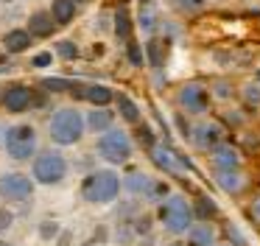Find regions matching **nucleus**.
Masks as SVG:
<instances>
[{
    "instance_id": "nucleus-12",
    "label": "nucleus",
    "mask_w": 260,
    "mask_h": 246,
    "mask_svg": "<svg viewBox=\"0 0 260 246\" xmlns=\"http://www.w3.org/2000/svg\"><path fill=\"white\" fill-rule=\"evenodd\" d=\"M190 137L196 143V148H202V151H213L218 143H224V132L215 123H202V126L190 129Z\"/></svg>"
},
{
    "instance_id": "nucleus-26",
    "label": "nucleus",
    "mask_w": 260,
    "mask_h": 246,
    "mask_svg": "<svg viewBox=\"0 0 260 246\" xmlns=\"http://www.w3.org/2000/svg\"><path fill=\"white\" fill-rule=\"evenodd\" d=\"M137 140H140L148 151L157 145V137H154V132H151V126H148V123H137Z\"/></svg>"
},
{
    "instance_id": "nucleus-21",
    "label": "nucleus",
    "mask_w": 260,
    "mask_h": 246,
    "mask_svg": "<svg viewBox=\"0 0 260 246\" xmlns=\"http://www.w3.org/2000/svg\"><path fill=\"white\" fill-rule=\"evenodd\" d=\"M115 101H118V115L123 117L126 123H132V126L143 123V120H140V115H143V112H140V106H137L135 101L129 98V95H123V93H120V95H115Z\"/></svg>"
},
{
    "instance_id": "nucleus-41",
    "label": "nucleus",
    "mask_w": 260,
    "mask_h": 246,
    "mask_svg": "<svg viewBox=\"0 0 260 246\" xmlns=\"http://www.w3.org/2000/svg\"><path fill=\"white\" fill-rule=\"evenodd\" d=\"M0 246H12V243H6V240H0Z\"/></svg>"
},
{
    "instance_id": "nucleus-10",
    "label": "nucleus",
    "mask_w": 260,
    "mask_h": 246,
    "mask_svg": "<svg viewBox=\"0 0 260 246\" xmlns=\"http://www.w3.org/2000/svg\"><path fill=\"white\" fill-rule=\"evenodd\" d=\"M76 95L84 98L87 104H92V109H109V104L115 101V93L107 84H90V87H79L76 84Z\"/></svg>"
},
{
    "instance_id": "nucleus-28",
    "label": "nucleus",
    "mask_w": 260,
    "mask_h": 246,
    "mask_svg": "<svg viewBox=\"0 0 260 246\" xmlns=\"http://www.w3.org/2000/svg\"><path fill=\"white\" fill-rule=\"evenodd\" d=\"M146 50H148V62H151V67H159V65H162V45H159L157 39H148V42H146Z\"/></svg>"
},
{
    "instance_id": "nucleus-43",
    "label": "nucleus",
    "mask_w": 260,
    "mask_h": 246,
    "mask_svg": "<svg viewBox=\"0 0 260 246\" xmlns=\"http://www.w3.org/2000/svg\"><path fill=\"white\" fill-rule=\"evenodd\" d=\"M215 246H224V243H215Z\"/></svg>"
},
{
    "instance_id": "nucleus-32",
    "label": "nucleus",
    "mask_w": 260,
    "mask_h": 246,
    "mask_svg": "<svg viewBox=\"0 0 260 246\" xmlns=\"http://www.w3.org/2000/svg\"><path fill=\"white\" fill-rule=\"evenodd\" d=\"M179 6L185 11H202L204 6H207V0H179Z\"/></svg>"
},
{
    "instance_id": "nucleus-31",
    "label": "nucleus",
    "mask_w": 260,
    "mask_h": 246,
    "mask_svg": "<svg viewBox=\"0 0 260 246\" xmlns=\"http://www.w3.org/2000/svg\"><path fill=\"white\" fill-rule=\"evenodd\" d=\"M132 229H135V235H148V232H151V218H148V216H140Z\"/></svg>"
},
{
    "instance_id": "nucleus-15",
    "label": "nucleus",
    "mask_w": 260,
    "mask_h": 246,
    "mask_svg": "<svg viewBox=\"0 0 260 246\" xmlns=\"http://www.w3.org/2000/svg\"><path fill=\"white\" fill-rule=\"evenodd\" d=\"M213 162H215V171H238L241 157H238V151L230 143H218L213 148Z\"/></svg>"
},
{
    "instance_id": "nucleus-3",
    "label": "nucleus",
    "mask_w": 260,
    "mask_h": 246,
    "mask_svg": "<svg viewBox=\"0 0 260 246\" xmlns=\"http://www.w3.org/2000/svg\"><path fill=\"white\" fill-rule=\"evenodd\" d=\"M157 218L162 221V227L168 229L171 235H185L187 229L193 227V210L185 201V196H179V193H168L159 201Z\"/></svg>"
},
{
    "instance_id": "nucleus-4",
    "label": "nucleus",
    "mask_w": 260,
    "mask_h": 246,
    "mask_svg": "<svg viewBox=\"0 0 260 246\" xmlns=\"http://www.w3.org/2000/svg\"><path fill=\"white\" fill-rule=\"evenodd\" d=\"M3 148H6L9 160L25 162L37 154V129L31 123H14L3 134Z\"/></svg>"
},
{
    "instance_id": "nucleus-8",
    "label": "nucleus",
    "mask_w": 260,
    "mask_h": 246,
    "mask_svg": "<svg viewBox=\"0 0 260 246\" xmlns=\"http://www.w3.org/2000/svg\"><path fill=\"white\" fill-rule=\"evenodd\" d=\"M179 104L185 106L187 112H193V115H202V112H207V106H210V89L207 87H202V84H185V87L179 89Z\"/></svg>"
},
{
    "instance_id": "nucleus-24",
    "label": "nucleus",
    "mask_w": 260,
    "mask_h": 246,
    "mask_svg": "<svg viewBox=\"0 0 260 246\" xmlns=\"http://www.w3.org/2000/svg\"><path fill=\"white\" fill-rule=\"evenodd\" d=\"M56 56H59V59H64V62L79 59V45L70 42V39H62V42L56 45Z\"/></svg>"
},
{
    "instance_id": "nucleus-17",
    "label": "nucleus",
    "mask_w": 260,
    "mask_h": 246,
    "mask_svg": "<svg viewBox=\"0 0 260 246\" xmlns=\"http://www.w3.org/2000/svg\"><path fill=\"white\" fill-rule=\"evenodd\" d=\"M112 120H115V112L109 109H90L84 117V129H90V132L95 134H104L107 129H112Z\"/></svg>"
},
{
    "instance_id": "nucleus-37",
    "label": "nucleus",
    "mask_w": 260,
    "mask_h": 246,
    "mask_svg": "<svg viewBox=\"0 0 260 246\" xmlns=\"http://www.w3.org/2000/svg\"><path fill=\"white\" fill-rule=\"evenodd\" d=\"M252 216H254V218H257V221H260V196H257V199H254V204H252Z\"/></svg>"
},
{
    "instance_id": "nucleus-1",
    "label": "nucleus",
    "mask_w": 260,
    "mask_h": 246,
    "mask_svg": "<svg viewBox=\"0 0 260 246\" xmlns=\"http://www.w3.org/2000/svg\"><path fill=\"white\" fill-rule=\"evenodd\" d=\"M120 176L112 168H101V171H90L81 179V199L87 204H109L118 199L120 193Z\"/></svg>"
},
{
    "instance_id": "nucleus-29",
    "label": "nucleus",
    "mask_w": 260,
    "mask_h": 246,
    "mask_svg": "<svg viewBox=\"0 0 260 246\" xmlns=\"http://www.w3.org/2000/svg\"><path fill=\"white\" fill-rule=\"evenodd\" d=\"M59 221H42L40 224V238L42 240H53V238H59Z\"/></svg>"
},
{
    "instance_id": "nucleus-14",
    "label": "nucleus",
    "mask_w": 260,
    "mask_h": 246,
    "mask_svg": "<svg viewBox=\"0 0 260 246\" xmlns=\"http://www.w3.org/2000/svg\"><path fill=\"white\" fill-rule=\"evenodd\" d=\"M31 42H34V39L28 37V31H25V28H12V31L3 34V50H6V53H12V56L25 53V50L31 48Z\"/></svg>"
},
{
    "instance_id": "nucleus-35",
    "label": "nucleus",
    "mask_w": 260,
    "mask_h": 246,
    "mask_svg": "<svg viewBox=\"0 0 260 246\" xmlns=\"http://www.w3.org/2000/svg\"><path fill=\"white\" fill-rule=\"evenodd\" d=\"M230 95H232V84L215 81V98H230Z\"/></svg>"
},
{
    "instance_id": "nucleus-9",
    "label": "nucleus",
    "mask_w": 260,
    "mask_h": 246,
    "mask_svg": "<svg viewBox=\"0 0 260 246\" xmlns=\"http://www.w3.org/2000/svg\"><path fill=\"white\" fill-rule=\"evenodd\" d=\"M31 89L25 87V84H12V87H6L3 93H0V104L6 106L9 115H23L25 109L31 106Z\"/></svg>"
},
{
    "instance_id": "nucleus-27",
    "label": "nucleus",
    "mask_w": 260,
    "mask_h": 246,
    "mask_svg": "<svg viewBox=\"0 0 260 246\" xmlns=\"http://www.w3.org/2000/svg\"><path fill=\"white\" fill-rule=\"evenodd\" d=\"M126 56H129V62H132L135 67H143V62H146V56H143V48L135 42V39H129V42H126Z\"/></svg>"
},
{
    "instance_id": "nucleus-34",
    "label": "nucleus",
    "mask_w": 260,
    "mask_h": 246,
    "mask_svg": "<svg viewBox=\"0 0 260 246\" xmlns=\"http://www.w3.org/2000/svg\"><path fill=\"white\" fill-rule=\"evenodd\" d=\"M243 98H246V104L257 106V104H260V87H246V93H243Z\"/></svg>"
},
{
    "instance_id": "nucleus-11",
    "label": "nucleus",
    "mask_w": 260,
    "mask_h": 246,
    "mask_svg": "<svg viewBox=\"0 0 260 246\" xmlns=\"http://www.w3.org/2000/svg\"><path fill=\"white\" fill-rule=\"evenodd\" d=\"M151 160H154V165H157V168H162V171H171V173L179 171L182 165L190 168V162H187L185 157H179L174 148H171V145H165V143H157V145L151 148Z\"/></svg>"
},
{
    "instance_id": "nucleus-2",
    "label": "nucleus",
    "mask_w": 260,
    "mask_h": 246,
    "mask_svg": "<svg viewBox=\"0 0 260 246\" xmlns=\"http://www.w3.org/2000/svg\"><path fill=\"white\" fill-rule=\"evenodd\" d=\"M48 134L56 145H76L84 137V115L76 106H62L48 120Z\"/></svg>"
},
{
    "instance_id": "nucleus-18",
    "label": "nucleus",
    "mask_w": 260,
    "mask_h": 246,
    "mask_svg": "<svg viewBox=\"0 0 260 246\" xmlns=\"http://www.w3.org/2000/svg\"><path fill=\"white\" fill-rule=\"evenodd\" d=\"M76 6L70 3V0H53L51 3V20H53V25H70V22L76 20Z\"/></svg>"
},
{
    "instance_id": "nucleus-13",
    "label": "nucleus",
    "mask_w": 260,
    "mask_h": 246,
    "mask_svg": "<svg viewBox=\"0 0 260 246\" xmlns=\"http://www.w3.org/2000/svg\"><path fill=\"white\" fill-rule=\"evenodd\" d=\"M53 20H51V14H48L45 9H40V11H34V14L28 17V28H25V31H28V37L31 39H48L53 34Z\"/></svg>"
},
{
    "instance_id": "nucleus-33",
    "label": "nucleus",
    "mask_w": 260,
    "mask_h": 246,
    "mask_svg": "<svg viewBox=\"0 0 260 246\" xmlns=\"http://www.w3.org/2000/svg\"><path fill=\"white\" fill-rule=\"evenodd\" d=\"M53 62V56H51V50H45V53H37L34 59H31V65L34 67H48Z\"/></svg>"
},
{
    "instance_id": "nucleus-16",
    "label": "nucleus",
    "mask_w": 260,
    "mask_h": 246,
    "mask_svg": "<svg viewBox=\"0 0 260 246\" xmlns=\"http://www.w3.org/2000/svg\"><path fill=\"white\" fill-rule=\"evenodd\" d=\"M151 184H154V179L143 171H132L126 179H120V188H126L132 196H148L151 193Z\"/></svg>"
},
{
    "instance_id": "nucleus-36",
    "label": "nucleus",
    "mask_w": 260,
    "mask_h": 246,
    "mask_svg": "<svg viewBox=\"0 0 260 246\" xmlns=\"http://www.w3.org/2000/svg\"><path fill=\"white\" fill-rule=\"evenodd\" d=\"M140 25L146 28V31H151V25H154V17H151V14H143V17H140Z\"/></svg>"
},
{
    "instance_id": "nucleus-44",
    "label": "nucleus",
    "mask_w": 260,
    "mask_h": 246,
    "mask_svg": "<svg viewBox=\"0 0 260 246\" xmlns=\"http://www.w3.org/2000/svg\"><path fill=\"white\" fill-rule=\"evenodd\" d=\"M257 78H260V70H257Z\"/></svg>"
},
{
    "instance_id": "nucleus-7",
    "label": "nucleus",
    "mask_w": 260,
    "mask_h": 246,
    "mask_svg": "<svg viewBox=\"0 0 260 246\" xmlns=\"http://www.w3.org/2000/svg\"><path fill=\"white\" fill-rule=\"evenodd\" d=\"M34 196V179L23 171H3L0 173V199L23 204Z\"/></svg>"
},
{
    "instance_id": "nucleus-20",
    "label": "nucleus",
    "mask_w": 260,
    "mask_h": 246,
    "mask_svg": "<svg viewBox=\"0 0 260 246\" xmlns=\"http://www.w3.org/2000/svg\"><path fill=\"white\" fill-rule=\"evenodd\" d=\"M112 31H115V37H118L120 42H129V39H132V31H135V22H132L129 9H123V6H120V9L115 11V25H112Z\"/></svg>"
},
{
    "instance_id": "nucleus-25",
    "label": "nucleus",
    "mask_w": 260,
    "mask_h": 246,
    "mask_svg": "<svg viewBox=\"0 0 260 246\" xmlns=\"http://www.w3.org/2000/svg\"><path fill=\"white\" fill-rule=\"evenodd\" d=\"M42 87H45L48 93H68V89H76V84L70 81V78H45Z\"/></svg>"
},
{
    "instance_id": "nucleus-30",
    "label": "nucleus",
    "mask_w": 260,
    "mask_h": 246,
    "mask_svg": "<svg viewBox=\"0 0 260 246\" xmlns=\"http://www.w3.org/2000/svg\"><path fill=\"white\" fill-rule=\"evenodd\" d=\"M12 224H14V212L9 207H0V235L6 232V229H12Z\"/></svg>"
},
{
    "instance_id": "nucleus-22",
    "label": "nucleus",
    "mask_w": 260,
    "mask_h": 246,
    "mask_svg": "<svg viewBox=\"0 0 260 246\" xmlns=\"http://www.w3.org/2000/svg\"><path fill=\"white\" fill-rule=\"evenodd\" d=\"M190 210H193V218H199L202 224H210L213 218H218V204H215L210 196H199Z\"/></svg>"
},
{
    "instance_id": "nucleus-6",
    "label": "nucleus",
    "mask_w": 260,
    "mask_h": 246,
    "mask_svg": "<svg viewBox=\"0 0 260 246\" xmlns=\"http://www.w3.org/2000/svg\"><path fill=\"white\" fill-rule=\"evenodd\" d=\"M98 154L101 160H107L109 165H126L132 160V140L123 129H107L98 137Z\"/></svg>"
},
{
    "instance_id": "nucleus-39",
    "label": "nucleus",
    "mask_w": 260,
    "mask_h": 246,
    "mask_svg": "<svg viewBox=\"0 0 260 246\" xmlns=\"http://www.w3.org/2000/svg\"><path fill=\"white\" fill-rule=\"evenodd\" d=\"M0 3H20V0H0Z\"/></svg>"
},
{
    "instance_id": "nucleus-23",
    "label": "nucleus",
    "mask_w": 260,
    "mask_h": 246,
    "mask_svg": "<svg viewBox=\"0 0 260 246\" xmlns=\"http://www.w3.org/2000/svg\"><path fill=\"white\" fill-rule=\"evenodd\" d=\"M215 182L224 193H238L243 188V176L241 171H215Z\"/></svg>"
},
{
    "instance_id": "nucleus-42",
    "label": "nucleus",
    "mask_w": 260,
    "mask_h": 246,
    "mask_svg": "<svg viewBox=\"0 0 260 246\" xmlns=\"http://www.w3.org/2000/svg\"><path fill=\"white\" fill-rule=\"evenodd\" d=\"M171 246H182V243H171Z\"/></svg>"
},
{
    "instance_id": "nucleus-40",
    "label": "nucleus",
    "mask_w": 260,
    "mask_h": 246,
    "mask_svg": "<svg viewBox=\"0 0 260 246\" xmlns=\"http://www.w3.org/2000/svg\"><path fill=\"white\" fill-rule=\"evenodd\" d=\"M140 3H143V6H148V3H151V0H140Z\"/></svg>"
},
{
    "instance_id": "nucleus-19",
    "label": "nucleus",
    "mask_w": 260,
    "mask_h": 246,
    "mask_svg": "<svg viewBox=\"0 0 260 246\" xmlns=\"http://www.w3.org/2000/svg\"><path fill=\"white\" fill-rule=\"evenodd\" d=\"M187 246H215V229L210 224H193L187 229Z\"/></svg>"
},
{
    "instance_id": "nucleus-38",
    "label": "nucleus",
    "mask_w": 260,
    "mask_h": 246,
    "mask_svg": "<svg viewBox=\"0 0 260 246\" xmlns=\"http://www.w3.org/2000/svg\"><path fill=\"white\" fill-rule=\"evenodd\" d=\"M70 3L76 6V9H79V6H84V3H90V0H70Z\"/></svg>"
},
{
    "instance_id": "nucleus-5",
    "label": "nucleus",
    "mask_w": 260,
    "mask_h": 246,
    "mask_svg": "<svg viewBox=\"0 0 260 246\" xmlns=\"http://www.w3.org/2000/svg\"><path fill=\"white\" fill-rule=\"evenodd\" d=\"M68 176V162L59 151H42L34 154V168H31V179L34 184H45V188H56Z\"/></svg>"
}]
</instances>
